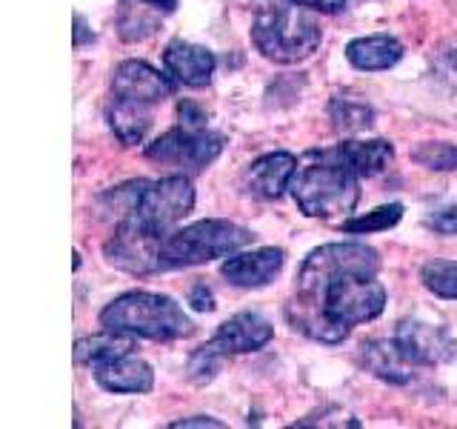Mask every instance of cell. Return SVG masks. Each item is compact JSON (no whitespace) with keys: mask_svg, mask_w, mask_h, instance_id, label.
<instances>
[{"mask_svg":"<svg viewBox=\"0 0 457 429\" xmlns=\"http://www.w3.org/2000/svg\"><path fill=\"white\" fill-rule=\"evenodd\" d=\"M163 238L166 235H154L135 218H123L104 243V255L109 266L129 272V275H154V272H163Z\"/></svg>","mask_w":457,"mask_h":429,"instance_id":"ba28073f","label":"cell"},{"mask_svg":"<svg viewBox=\"0 0 457 429\" xmlns=\"http://www.w3.org/2000/svg\"><path fill=\"white\" fill-rule=\"evenodd\" d=\"M223 135L212 132L209 126H186L178 123L175 129H169L157 140H152L146 147V157L157 164H175L183 169L200 172L209 164H214L223 152Z\"/></svg>","mask_w":457,"mask_h":429,"instance_id":"52a82bcc","label":"cell"},{"mask_svg":"<svg viewBox=\"0 0 457 429\" xmlns=\"http://www.w3.org/2000/svg\"><path fill=\"white\" fill-rule=\"evenodd\" d=\"M403 218V204H386L378 206L361 218H349L343 221V232L346 235H371V232H383V229H392Z\"/></svg>","mask_w":457,"mask_h":429,"instance_id":"7402d4cb","label":"cell"},{"mask_svg":"<svg viewBox=\"0 0 457 429\" xmlns=\"http://www.w3.org/2000/svg\"><path fill=\"white\" fill-rule=\"evenodd\" d=\"M292 4L312 9V12H320V14H337L346 9L349 0H292Z\"/></svg>","mask_w":457,"mask_h":429,"instance_id":"f1b7e54d","label":"cell"},{"mask_svg":"<svg viewBox=\"0 0 457 429\" xmlns=\"http://www.w3.org/2000/svg\"><path fill=\"white\" fill-rule=\"evenodd\" d=\"M271 338H275V326H271L263 315L237 312L220 324V329L214 332L212 341L218 343L226 355H246V352L263 349Z\"/></svg>","mask_w":457,"mask_h":429,"instance_id":"5bb4252c","label":"cell"},{"mask_svg":"<svg viewBox=\"0 0 457 429\" xmlns=\"http://www.w3.org/2000/svg\"><path fill=\"white\" fill-rule=\"evenodd\" d=\"M426 226L435 229L437 235H457V206L437 209L435 214H428Z\"/></svg>","mask_w":457,"mask_h":429,"instance_id":"484cf974","label":"cell"},{"mask_svg":"<svg viewBox=\"0 0 457 429\" xmlns=\"http://www.w3.org/2000/svg\"><path fill=\"white\" fill-rule=\"evenodd\" d=\"M420 281L432 295L457 300V264L454 261H428L420 269Z\"/></svg>","mask_w":457,"mask_h":429,"instance_id":"cb8c5ba5","label":"cell"},{"mask_svg":"<svg viewBox=\"0 0 457 429\" xmlns=\"http://www.w3.org/2000/svg\"><path fill=\"white\" fill-rule=\"evenodd\" d=\"M283 264H286L283 249L261 247V249H252V252L228 255L220 266V275L232 286H240V290H261V286L271 283L280 275Z\"/></svg>","mask_w":457,"mask_h":429,"instance_id":"8fae6325","label":"cell"},{"mask_svg":"<svg viewBox=\"0 0 457 429\" xmlns=\"http://www.w3.org/2000/svg\"><path fill=\"white\" fill-rule=\"evenodd\" d=\"M95 35L86 29V21L80 18V14H75V46H83V43H92Z\"/></svg>","mask_w":457,"mask_h":429,"instance_id":"4dcf8cb0","label":"cell"},{"mask_svg":"<svg viewBox=\"0 0 457 429\" xmlns=\"http://www.w3.org/2000/svg\"><path fill=\"white\" fill-rule=\"evenodd\" d=\"M328 121L340 135H357L375 126V109L352 97H335L328 104Z\"/></svg>","mask_w":457,"mask_h":429,"instance_id":"44dd1931","label":"cell"},{"mask_svg":"<svg viewBox=\"0 0 457 429\" xmlns=\"http://www.w3.org/2000/svg\"><path fill=\"white\" fill-rule=\"evenodd\" d=\"M323 40V29L314 21L312 9H303L286 0L271 4L257 12L252 23V43L263 57L275 63H300L318 52Z\"/></svg>","mask_w":457,"mask_h":429,"instance_id":"277c9868","label":"cell"},{"mask_svg":"<svg viewBox=\"0 0 457 429\" xmlns=\"http://www.w3.org/2000/svg\"><path fill=\"white\" fill-rule=\"evenodd\" d=\"M361 364L371 372L375 378L386 383H409L411 381V364L397 349L395 338L392 341H366L361 347Z\"/></svg>","mask_w":457,"mask_h":429,"instance_id":"ac0fdd59","label":"cell"},{"mask_svg":"<svg viewBox=\"0 0 457 429\" xmlns=\"http://www.w3.org/2000/svg\"><path fill=\"white\" fill-rule=\"evenodd\" d=\"M378 272L380 257L366 243H323L300 264L286 318L312 341L343 343L352 326L375 321L386 309Z\"/></svg>","mask_w":457,"mask_h":429,"instance_id":"6da1fadb","label":"cell"},{"mask_svg":"<svg viewBox=\"0 0 457 429\" xmlns=\"http://www.w3.org/2000/svg\"><path fill=\"white\" fill-rule=\"evenodd\" d=\"M297 157L292 152H269L246 169V192L263 200H278L286 189H292V178L297 172Z\"/></svg>","mask_w":457,"mask_h":429,"instance_id":"4fadbf2b","label":"cell"},{"mask_svg":"<svg viewBox=\"0 0 457 429\" xmlns=\"http://www.w3.org/2000/svg\"><path fill=\"white\" fill-rule=\"evenodd\" d=\"M449 63H452V66L457 69V49H452V55H449Z\"/></svg>","mask_w":457,"mask_h":429,"instance_id":"d6a6232c","label":"cell"},{"mask_svg":"<svg viewBox=\"0 0 457 429\" xmlns=\"http://www.w3.org/2000/svg\"><path fill=\"white\" fill-rule=\"evenodd\" d=\"M346 57L361 72H383L392 69L403 57V43L392 35H366L354 38L346 46Z\"/></svg>","mask_w":457,"mask_h":429,"instance_id":"e0dca14e","label":"cell"},{"mask_svg":"<svg viewBox=\"0 0 457 429\" xmlns=\"http://www.w3.org/2000/svg\"><path fill=\"white\" fill-rule=\"evenodd\" d=\"M292 198L306 218L328 221L349 214L361 200V175H354L335 149H312L297 164Z\"/></svg>","mask_w":457,"mask_h":429,"instance_id":"7a4b0ae2","label":"cell"},{"mask_svg":"<svg viewBox=\"0 0 457 429\" xmlns=\"http://www.w3.org/2000/svg\"><path fill=\"white\" fill-rule=\"evenodd\" d=\"M132 349H135V335L104 329L100 335H89V338L75 341V364L95 369L100 364L112 361V358L126 355V352H132Z\"/></svg>","mask_w":457,"mask_h":429,"instance_id":"ffe728a7","label":"cell"},{"mask_svg":"<svg viewBox=\"0 0 457 429\" xmlns=\"http://www.w3.org/2000/svg\"><path fill=\"white\" fill-rule=\"evenodd\" d=\"M411 161L432 169V172H454L457 169V147L446 140H428L411 152Z\"/></svg>","mask_w":457,"mask_h":429,"instance_id":"d4e9b609","label":"cell"},{"mask_svg":"<svg viewBox=\"0 0 457 429\" xmlns=\"http://www.w3.org/2000/svg\"><path fill=\"white\" fill-rule=\"evenodd\" d=\"M175 92V78L163 75L146 61H123L112 75V97L132 100L143 106H161L166 97Z\"/></svg>","mask_w":457,"mask_h":429,"instance_id":"9c48e42d","label":"cell"},{"mask_svg":"<svg viewBox=\"0 0 457 429\" xmlns=\"http://www.w3.org/2000/svg\"><path fill=\"white\" fill-rule=\"evenodd\" d=\"M100 326L149 341H178L195 332L192 318L180 309L175 298L149 290H132L114 298L100 312Z\"/></svg>","mask_w":457,"mask_h":429,"instance_id":"3957f363","label":"cell"},{"mask_svg":"<svg viewBox=\"0 0 457 429\" xmlns=\"http://www.w3.org/2000/svg\"><path fill=\"white\" fill-rule=\"evenodd\" d=\"M252 238H254L252 229L220 218H206L183 229H175V232H169L163 238V252H161L163 272L228 257L240 252L243 247H249Z\"/></svg>","mask_w":457,"mask_h":429,"instance_id":"5b68a950","label":"cell"},{"mask_svg":"<svg viewBox=\"0 0 457 429\" xmlns=\"http://www.w3.org/2000/svg\"><path fill=\"white\" fill-rule=\"evenodd\" d=\"M169 426H171V429H192V426H197V429H204V426L220 429L223 424H220L218 418H209V415H197V418H183V421H171Z\"/></svg>","mask_w":457,"mask_h":429,"instance_id":"f546056e","label":"cell"},{"mask_svg":"<svg viewBox=\"0 0 457 429\" xmlns=\"http://www.w3.org/2000/svg\"><path fill=\"white\" fill-rule=\"evenodd\" d=\"M106 121H109V129L114 132V138H118L123 147H137V143L146 140L154 118H152V106L112 97L109 109H106Z\"/></svg>","mask_w":457,"mask_h":429,"instance_id":"d6986e66","label":"cell"},{"mask_svg":"<svg viewBox=\"0 0 457 429\" xmlns=\"http://www.w3.org/2000/svg\"><path fill=\"white\" fill-rule=\"evenodd\" d=\"M137 4H146V6H152L154 12H163V14H169V12H175V9H178V0H137Z\"/></svg>","mask_w":457,"mask_h":429,"instance_id":"1f68e13d","label":"cell"},{"mask_svg":"<svg viewBox=\"0 0 457 429\" xmlns=\"http://www.w3.org/2000/svg\"><path fill=\"white\" fill-rule=\"evenodd\" d=\"M195 209V186L186 175H169L143 186L140 200L129 218L152 229L154 235L175 232V226Z\"/></svg>","mask_w":457,"mask_h":429,"instance_id":"8992f818","label":"cell"},{"mask_svg":"<svg viewBox=\"0 0 457 429\" xmlns=\"http://www.w3.org/2000/svg\"><path fill=\"white\" fill-rule=\"evenodd\" d=\"M223 358H226V352L214 341H209V343H204V347H197L192 352L189 366H186V375H189L192 383L204 386V383L218 378V372L223 366Z\"/></svg>","mask_w":457,"mask_h":429,"instance_id":"603a6c76","label":"cell"},{"mask_svg":"<svg viewBox=\"0 0 457 429\" xmlns=\"http://www.w3.org/2000/svg\"><path fill=\"white\" fill-rule=\"evenodd\" d=\"M163 66L175 83L192 86L200 89L206 86L214 75V66H218V57L212 49L197 46V43H186V40H171L166 52H163Z\"/></svg>","mask_w":457,"mask_h":429,"instance_id":"9a60e30c","label":"cell"},{"mask_svg":"<svg viewBox=\"0 0 457 429\" xmlns=\"http://www.w3.org/2000/svg\"><path fill=\"white\" fill-rule=\"evenodd\" d=\"M335 152L340 155V161L346 164L354 175L361 178H371L380 175L383 169H389V164L395 161V147L383 138H371V140H343L335 147Z\"/></svg>","mask_w":457,"mask_h":429,"instance_id":"2e32d148","label":"cell"},{"mask_svg":"<svg viewBox=\"0 0 457 429\" xmlns=\"http://www.w3.org/2000/svg\"><path fill=\"white\" fill-rule=\"evenodd\" d=\"M189 304L197 312H214V295H212V290L204 281L195 283L192 290H189Z\"/></svg>","mask_w":457,"mask_h":429,"instance_id":"83f0119b","label":"cell"},{"mask_svg":"<svg viewBox=\"0 0 457 429\" xmlns=\"http://www.w3.org/2000/svg\"><path fill=\"white\" fill-rule=\"evenodd\" d=\"M178 118H180V123H186V126H209L206 112L200 109L197 104H192V100H180Z\"/></svg>","mask_w":457,"mask_h":429,"instance_id":"4316f807","label":"cell"},{"mask_svg":"<svg viewBox=\"0 0 457 429\" xmlns=\"http://www.w3.org/2000/svg\"><path fill=\"white\" fill-rule=\"evenodd\" d=\"M395 343L411 366H437L454 355V341L446 329L423 321H400L395 329Z\"/></svg>","mask_w":457,"mask_h":429,"instance_id":"30bf717a","label":"cell"},{"mask_svg":"<svg viewBox=\"0 0 457 429\" xmlns=\"http://www.w3.org/2000/svg\"><path fill=\"white\" fill-rule=\"evenodd\" d=\"M92 372H95V381L104 386L106 392H114V395H143L154 390L152 366L135 352L112 358V361L95 366Z\"/></svg>","mask_w":457,"mask_h":429,"instance_id":"7c38bea8","label":"cell"}]
</instances>
